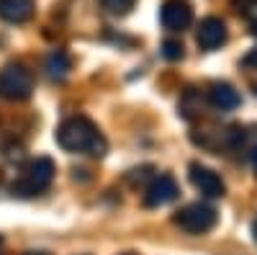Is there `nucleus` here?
I'll use <instances>...</instances> for the list:
<instances>
[{
  "mask_svg": "<svg viewBox=\"0 0 257 255\" xmlns=\"http://www.w3.org/2000/svg\"><path fill=\"white\" fill-rule=\"evenodd\" d=\"M249 26H252V34H254V36H257V16H254V18H252V21H249Z\"/></svg>",
  "mask_w": 257,
  "mask_h": 255,
  "instance_id": "obj_15",
  "label": "nucleus"
},
{
  "mask_svg": "<svg viewBox=\"0 0 257 255\" xmlns=\"http://www.w3.org/2000/svg\"><path fill=\"white\" fill-rule=\"evenodd\" d=\"M173 222H175L183 232H188V235H206V232H211L213 227H216L219 214H216V209H213L211 204L196 201V204L183 206L178 214H175Z\"/></svg>",
  "mask_w": 257,
  "mask_h": 255,
  "instance_id": "obj_3",
  "label": "nucleus"
},
{
  "mask_svg": "<svg viewBox=\"0 0 257 255\" xmlns=\"http://www.w3.org/2000/svg\"><path fill=\"white\" fill-rule=\"evenodd\" d=\"M44 70H47V75H49L52 80H64V77L70 75V70H72V59L67 57V52L54 49V52L47 57V62H44Z\"/></svg>",
  "mask_w": 257,
  "mask_h": 255,
  "instance_id": "obj_11",
  "label": "nucleus"
},
{
  "mask_svg": "<svg viewBox=\"0 0 257 255\" xmlns=\"http://www.w3.org/2000/svg\"><path fill=\"white\" fill-rule=\"evenodd\" d=\"M162 57L170 59V62H175V59H183V44L175 39H165L162 41Z\"/></svg>",
  "mask_w": 257,
  "mask_h": 255,
  "instance_id": "obj_13",
  "label": "nucleus"
},
{
  "mask_svg": "<svg viewBox=\"0 0 257 255\" xmlns=\"http://www.w3.org/2000/svg\"><path fill=\"white\" fill-rule=\"evenodd\" d=\"M234 8H237L247 21H252L257 16V0H234Z\"/></svg>",
  "mask_w": 257,
  "mask_h": 255,
  "instance_id": "obj_14",
  "label": "nucleus"
},
{
  "mask_svg": "<svg viewBox=\"0 0 257 255\" xmlns=\"http://www.w3.org/2000/svg\"><path fill=\"white\" fill-rule=\"evenodd\" d=\"M226 36H229L226 24H224V18H219V16H206L198 24V29H196V41H198V47L203 52L221 49L226 44Z\"/></svg>",
  "mask_w": 257,
  "mask_h": 255,
  "instance_id": "obj_6",
  "label": "nucleus"
},
{
  "mask_svg": "<svg viewBox=\"0 0 257 255\" xmlns=\"http://www.w3.org/2000/svg\"><path fill=\"white\" fill-rule=\"evenodd\" d=\"M57 144L64 152H85V155H95V157H103L105 150H108L105 137L88 116L64 119L57 129Z\"/></svg>",
  "mask_w": 257,
  "mask_h": 255,
  "instance_id": "obj_1",
  "label": "nucleus"
},
{
  "mask_svg": "<svg viewBox=\"0 0 257 255\" xmlns=\"http://www.w3.org/2000/svg\"><path fill=\"white\" fill-rule=\"evenodd\" d=\"M54 173H57V167H54V162H52L49 157H36V160H31V162L24 167L21 178L13 181V186H11L13 196L31 199V196L44 194V191L52 186V181H54Z\"/></svg>",
  "mask_w": 257,
  "mask_h": 255,
  "instance_id": "obj_2",
  "label": "nucleus"
},
{
  "mask_svg": "<svg viewBox=\"0 0 257 255\" xmlns=\"http://www.w3.org/2000/svg\"><path fill=\"white\" fill-rule=\"evenodd\" d=\"M160 21L167 31H185L193 24V6L188 0H165L160 8Z\"/></svg>",
  "mask_w": 257,
  "mask_h": 255,
  "instance_id": "obj_8",
  "label": "nucleus"
},
{
  "mask_svg": "<svg viewBox=\"0 0 257 255\" xmlns=\"http://www.w3.org/2000/svg\"><path fill=\"white\" fill-rule=\"evenodd\" d=\"M178 196H180L178 181H175L173 176H157V178H152V183L144 188L142 204H144L147 209H160V206L173 204Z\"/></svg>",
  "mask_w": 257,
  "mask_h": 255,
  "instance_id": "obj_5",
  "label": "nucleus"
},
{
  "mask_svg": "<svg viewBox=\"0 0 257 255\" xmlns=\"http://www.w3.org/2000/svg\"><path fill=\"white\" fill-rule=\"evenodd\" d=\"M24 255H47V252H41V250H29V252H24Z\"/></svg>",
  "mask_w": 257,
  "mask_h": 255,
  "instance_id": "obj_17",
  "label": "nucleus"
},
{
  "mask_svg": "<svg viewBox=\"0 0 257 255\" xmlns=\"http://www.w3.org/2000/svg\"><path fill=\"white\" fill-rule=\"evenodd\" d=\"M34 16V0H0V18L8 24H26Z\"/></svg>",
  "mask_w": 257,
  "mask_h": 255,
  "instance_id": "obj_10",
  "label": "nucleus"
},
{
  "mask_svg": "<svg viewBox=\"0 0 257 255\" xmlns=\"http://www.w3.org/2000/svg\"><path fill=\"white\" fill-rule=\"evenodd\" d=\"M206 98L213 109H219V111H234V109H239V103H242L239 91L229 82H211L208 91H206Z\"/></svg>",
  "mask_w": 257,
  "mask_h": 255,
  "instance_id": "obj_9",
  "label": "nucleus"
},
{
  "mask_svg": "<svg viewBox=\"0 0 257 255\" xmlns=\"http://www.w3.org/2000/svg\"><path fill=\"white\" fill-rule=\"evenodd\" d=\"M100 6L111 16H126V13H132V8L137 6V0H100Z\"/></svg>",
  "mask_w": 257,
  "mask_h": 255,
  "instance_id": "obj_12",
  "label": "nucleus"
},
{
  "mask_svg": "<svg viewBox=\"0 0 257 255\" xmlns=\"http://www.w3.org/2000/svg\"><path fill=\"white\" fill-rule=\"evenodd\" d=\"M252 237H254V242H257V217H254V222H252Z\"/></svg>",
  "mask_w": 257,
  "mask_h": 255,
  "instance_id": "obj_16",
  "label": "nucleus"
},
{
  "mask_svg": "<svg viewBox=\"0 0 257 255\" xmlns=\"http://www.w3.org/2000/svg\"><path fill=\"white\" fill-rule=\"evenodd\" d=\"M188 178H190V183L196 186L206 199H221V196L226 194L224 181H221L216 173H213L211 167H206V165H201V162H190Z\"/></svg>",
  "mask_w": 257,
  "mask_h": 255,
  "instance_id": "obj_7",
  "label": "nucleus"
},
{
  "mask_svg": "<svg viewBox=\"0 0 257 255\" xmlns=\"http://www.w3.org/2000/svg\"><path fill=\"white\" fill-rule=\"evenodd\" d=\"M34 93V77L24 65H8L0 70V98L26 101Z\"/></svg>",
  "mask_w": 257,
  "mask_h": 255,
  "instance_id": "obj_4",
  "label": "nucleus"
}]
</instances>
